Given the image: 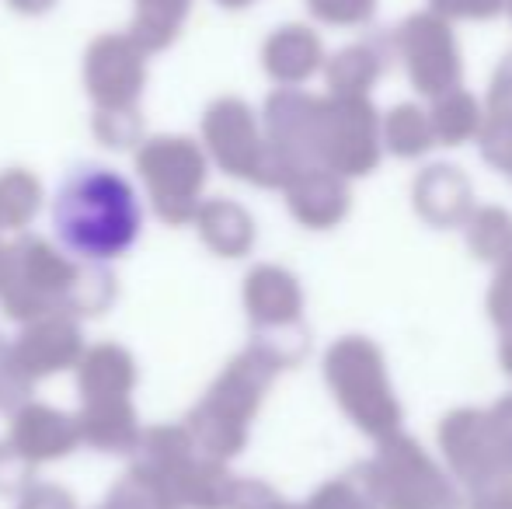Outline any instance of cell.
Listing matches in <instances>:
<instances>
[{
    "label": "cell",
    "instance_id": "1",
    "mask_svg": "<svg viewBox=\"0 0 512 509\" xmlns=\"http://www.w3.org/2000/svg\"><path fill=\"white\" fill-rule=\"evenodd\" d=\"M143 203L133 182L108 164H74L56 185L53 238L81 262H112L140 241Z\"/></svg>",
    "mask_w": 512,
    "mask_h": 509
},
{
    "label": "cell",
    "instance_id": "2",
    "mask_svg": "<svg viewBox=\"0 0 512 509\" xmlns=\"http://www.w3.org/2000/svg\"><path fill=\"white\" fill-rule=\"evenodd\" d=\"M366 499L373 509H460V492L408 436H387L366 464Z\"/></svg>",
    "mask_w": 512,
    "mask_h": 509
},
{
    "label": "cell",
    "instance_id": "3",
    "mask_svg": "<svg viewBox=\"0 0 512 509\" xmlns=\"http://www.w3.org/2000/svg\"><path fill=\"white\" fill-rule=\"evenodd\" d=\"M439 443L453 475L474 489L512 478V394L492 408H460L439 426Z\"/></svg>",
    "mask_w": 512,
    "mask_h": 509
},
{
    "label": "cell",
    "instance_id": "4",
    "mask_svg": "<svg viewBox=\"0 0 512 509\" xmlns=\"http://www.w3.org/2000/svg\"><path fill=\"white\" fill-rule=\"evenodd\" d=\"M331 377L342 394L349 415L377 440L398 433L401 426V405L387 384L384 356L370 339H345L331 353Z\"/></svg>",
    "mask_w": 512,
    "mask_h": 509
},
{
    "label": "cell",
    "instance_id": "5",
    "mask_svg": "<svg viewBox=\"0 0 512 509\" xmlns=\"http://www.w3.org/2000/svg\"><path fill=\"white\" fill-rule=\"evenodd\" d=\"M398 49L405 70L422 95H446L460 88V53L450 25L439 14H411L398 28Z\"/></svg>",
    "mask_w": 512,
    "mask_h": 509
},
{
    "label": "cell",
    "instance_id": "6",
    "mask_svg": "<svg viewBox=\"0 0 512 509\" xmlns=\"http://www.w3.org/2000/svg\"><path fill=\"white\" fill-rule=\"evenodd\" d=\"M415 206L429 224L460 227L471 217V182L450 164L425 168L415 182Z\"/></svg>",
    "mask_w": 512,
    "mask_h": 509
},
{
    "label": "cell",
    "instance_id": "7",
    "mask_svg": "<svg viewBox=\"0 0 512 509\" xmlns=\"http://www.w3.org/2000/svg\"><path fill=\"white\" fill-rule=\"evenodd\" d=\"M429 126H432V140L443 143V147H457V143L471 140L474 133H481L478 102H474L464 88L446 91V95H439L436 105H432Z\"/></svg>",
    "mask_w": 512,
    "mask_h": 509
},
{
    "label": "cell",
    "instance_id": "8",
    "mask_svg": "<svg viewBox=\"0 0 512 509\" xmlns=\"http://www.w3.org/2000/svg\"><path fill=\"white\" fill-rule=\"evenodd\" d=\"M467 224V241H471L474 255L485 262H506L512 255V217L499 206H485L478 210Z\"/></svg>",
    "mask_w": 512,
    "mask_h": 509
},
{
    "label": "cell",
    "instance_id": "9",
    "mask_svg": "<svg viewBox=\"0 0 512 509\" xmlns=\"http://www.w3.org/2000/svg\"><path fill=\"white\" fill-rule=\"evenodd\" d=\"M384 143L398 157H418L432 147V126L429 112H422L418 105H398L387 112L384 119Z\"/></svg>",
    "mask_w": 512,
    "mask_h": 509
},
{
    "label": "cell",
    "instance_id": "10",
    "mask_svg": "<svg viewBox=\"0 0 512 509\" xmlns=\"http://www.w3.org/2000/svg\"><path fill=\"white\" fill-rule=\"evenodd\" d=\"M380 70H384V63H380V56L373 49H349V53L338 56L335 84L349 98H363L380 77Z\"/></svg>",
    "mask_w": 512,
    "mask_h": 509
},
{
    "label": "cell",
    "instance_id": "11",
    "mask_svg": "<svg viewBox=\"0 0 512 509\" xmlns=\"http://www.w3.org/2000/svg\"><path fill=\"white\" fill-rule=\"evenodd\" d=\"M488 314L499 321L502 332L512 335V255L502 262L499 279H495L492 293H488Z\"/></svg>",
    "mask_w": 512,
    "mask_h": 509
},
{
    "label": "cell",
    "instance_id": "12",
    "mask_svg": "<svg viewBox=\"0 0 512 509\" xmlns=\"http://www.w3.org/2000/svg\"><path fill=\"white\" fill-rule=\"evenodd\" d=\"M488 119H506V123H512V53L499 67L492 91H488Z\"/></svg>",
    "mask_w": 512,
    "mask_h": 509
},
{
    "label": "cell",
    "instance_id": "13",
    "mask_svg": "<svg viewBox=\"0 0 512 509\" xmlns=\"http://www.w3.org/2000/svg\"><path fill=\"white\" fill-rule=\"evenodd\" d=\"M506 0H432L439 18H492Z\"/></svg>",
    "mask_w": 512,
    "mask_h": 509
},
{
    "label": "cell",
    "instance_id": "14",
    "mask_svg": "<svg viewBox=\"0 0 512 509\" xmlns=\"http://www.w3.org/2000/svg\"><path fill=\"white\" fill-rule=\"evenodd\" d=\"M321 14L331 21H366L377 7V0H321Z\"/></svg>",
    "mask_w": 512,
    "mask_h": 509
},
{
    "label": "cell",
    "instance_id": "15",
    "mask_svg": "<svg viewBox=\"0 0 512 509\" xmlns=\"http://www.w3.org/2000/svg\"><path fill=\"white\" fill-rule=\"evenodd\" d=\"M471 509H512V478H502V482L478 489Z\"/></svg>",
    "mask_w": 512,
    "mask_h": 509
},
{
    "label": "cell",
    "instance_id": "16",
    "mask_svg": "<svg viewBox=\"0 0 512 509\" xmlns=\"http://www.w3.org/2000/svg\"><path fill=\"white\" fill-rule=\"evenodd\" d=\"M502 363H506V370H509V377H512V335L506 339V346H502Z\"/></svg>",
    "mask_w": 512,
    "mask_h": 509
},
{
    "label": "cell",
    "instance_id": "17",
    "mask_svg": "<svg viewBox=\"0 0 512 509\" xmlns=\"http://www.w3.org/2000/svg\"><path fill=\"white\" fill-rule=\"evenodd\" d=\"M506 171H509V178H512V161H509V168H506Z\"/></svg>",
    "mask_w": 512,
    "mask_h": 509
},
{
    "label": "cell",
    "instance_id": "18",
    "mask_svg": "<svg viewBox=\"0 0 512 509\" xmlns=\"http://www.w3.org/2000/svg\"><path fill=\"white\" fill-rule=\"evenodd\" d=\"M509 11H512V0H509Z\"/></svg>",
    "mask_w": 512,
    "mask_h": 509
}]
</instances>
